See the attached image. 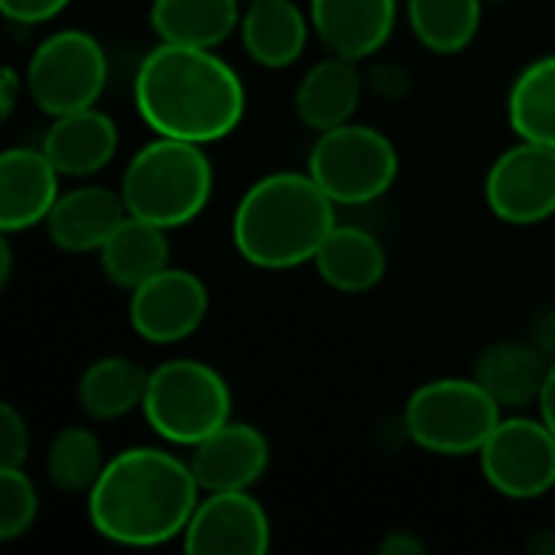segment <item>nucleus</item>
<instances>
[{"mask_svg": "<svg viewBox=\"0 0 555 555\" xmlns=\"http://www.w3.org/2000/svg\"><path fill=\"white\" fill-rule=\"evenodd\" d=\"M133 104L156 137L205 146L241 124L247 94L237 72L211 49L159 42L137 68Z\"/></svg>", "mask_w": 555, "mask_h": 555, "instance_id": "1", "label": "nucleus"}, {"mask_svg": "<svg viewBox=\"0 0 555 555\" xmlns=\"http://www.w3.org/2000/svg\"><path fill=\"white\" fill-rule=\"evenodd\" d=\"M198 491L192 465L179 455L153 446L124 449L88 491V520L117 546H163L185 537Z\"/></svg>", "mask_w": 555, "mask_h": 555, "instance_id": "2", "label": "nucleus"}, {"mask_svg": "<svg viewBox=\"0 0 555 555\" xmlns=\"http://www.w3.org/2000/svg\"><path fill=\"white\" fill-rule=\"evenodd\" d=\"M335 224V202L309 169L270 172L241 195L231 234L247 263L260 270H293L315 260Z\"/></svg>", "mask_w": 555, "mask_h": 555, "instance_id": "3", "label": "nucleus"}, {"mask_svg": "<svg viewBox=\"0 0 555 555\" xmlns=\"http://www.w3.org/2000/svg\"><path fill=\"white\" fill-rule=\"evenodd\" d=\"M211 189L215 172L202 143L176 137H156L140 146L120 179L127 211L166 231L195 221L205 211Z\"/></svg>", "mask_w": 555, "mask_h": 555, "instance_id": "4", "label": "nucleus"}, {"mask_svg": "<svg viewBox=\"0 0 555 555\" xmlns=\"http://www.w3.org/2000/svg\"><path fill=\"white\" fill-rule=\"evenodd\" d=\"M501 423V403L475 377H439L413 390L403 410L406 436L433 455H478Z\"/></svg>", "mask_w": 555, "mask_h": 555, "instance_id": "5", "label": "nucleus"}, {"mask_svg": "<svg viewBox=\"0 0 555 555\" xmlns=\"http://www.w3.org/2000/svg\"><path fill=\"white\" fill-rule=\"evenodd\" d=\"M140 410L159 439L192 449L231 420V387L215 367L172 358L150 371Z\"/></svg>", "mask_w": 555, "mask_h": 555, "instance_id": "6", "label": "nucleus"}, {"mask_svg": "<svg viewBox=\"0 0 555 555\" xmlns=\"http://www.w3.org/2000/svg\"><path fill=\"white\" fill-rule=\"evenodd\" d=\"M400 172L397 146L364 124H341L319 133L309 150V176L335 205H367L390 192Z\"/></svg>", "mask_w": 555, "mask_h": 555, "instance_id": "7", "label": "nucleus"}, {"mask_svg": "<svg viewBox=\"0 0 555 555\" xmlns=\"http://www.w3.org/2000/svg\"><path fill=\"white\" fill-rule=\"evenodd\" d=\"M107 85L104 46L85 29H59L46 36L26 65V91L33 104L49 114L94 107Z\"/></svg>", "mask_w": 555, "mask_h": 555, "instance_id": "8", "label": "nucleus"}, {"mask_svg": "<svg viewBox=\"0 0 555 555\" xmlns=\"http://www.w3.org/2000/svg\"><path fill=\"white\" fill-rule=\"evenodd\" d=\"M485 481L514 501H533L555 488V433L540 420H501L478 452Z\"/></svg>", "mask_w": 555, "mask_h": 555, "instance_id": "9", "label": "nucleus"}, {"mask_svg": "<svg viewBox=\"0 0 555 555\" xmlns=\"http://www.w3.org/2000/svg\"><path fill=\"white\" fill-rule=\"evenodd\" d=\"M485 202L504 224H540L555 215V150L520 140L504 150L485 179Z\"/></svg>", "mask_w": 555, "mask_h": 555, "instance_id": "10", "label": "nucleus"}, {"mask_svg": "<svg viewBox=\"0 0 555 555\" xmlns=\"http://www.w3.org/2000/svg\"><path fill=\"white\" fill-rule=\"evenodd\" d=\"M270 543V517L250 491H208L182 540L189 555H263Z\"/></svg>", "mask_w": 555, "mask_h": 555, "instance_id": "11", "label": "nucleus"}, {"mask_svg": "<svg viewBox=\"0 0 555 555\" xmlns=\"http://www.w3.org/2000/svg\"><path fill=\"white\" fill-rule=\"evenodd\" d=\"M208 315V286L192 270L166 267L130 293V328L153 345L185 341Z\"/></svg>", "mask_w": 555, "mask_h": 555, "instance_id": "12", "label": "nucleus"}, {"mask_svg": "<svg viewBox=\"0 0 555 555\" xmlns=\"http://www.w3.org/2000/svg\"><path fill=\"white\" fill-rule=\"evenodd\" d=\"M189 465L202 491H250L270 465V442L250 423L228 420L192 446Z\"/></svg>", "mask_w": 555, "mask_h": 555, "instance_id": "13", "label": "nucleus"}, {"mask_svg": "<svg viewBox=\"0 0 555 555\" xmlns=\"http://www.w3.org/2000/svg\"><path fill=\"white\" fill-rule=\"evenodd\" d=\"M59 169L33 146H10L0 153V231H26L46 224L52 205L59 202Z\"/></svg>", "mask_w": 555, "mask_h": 555, "instance_id": "14", "label": "nucleus"}, {"mask_svg": "<svg viewBox=\"0 0 555 555\" xmlns=\"http://www.w3.org/2000/svg\"><path fill=\"white\" fill-rule=\"evenodd\" d=\"M309 20L332 55L361 62L393 36L397 0H309Z\"/></svg>", "mask_w": 555, "mask_h": 555, "instance_id": "15", "label": "nucleus"}, {"mask_svg": "<svg viewBox=\"0 0 555 555\" xmlns=\"http://www.w3.org/2000/svg\"><path fill=\"white\" fill-rule=\"evenodd\" d=\"M127 215L130 211L120 192L101 185H81L59 195V202L46 218V234L65 254H91L104 247V241Z\"/></svg>", "mask_w": 555, "mask_h": 555, "instance_id": "16", "label": "nucleus"}, {"mask_svg": "<svg viewBox=\"0 0 555 555\" xmlns=\"http://www.w3.org/2000/svg\"><path fill=\"white\" fill-rule=\"evenodd\" d=\"M117 140V124L104 111L81 107L52 117L39 146L62 176H94L114 159Z\"/></svg>", "mask_w": 555, "mask_h": 555, "instance_id": "17", "label": "nucleus"}, {"mask_svg": "<svg viewBox=\"0 0 555 555\" xmlns=\"http://www.w3.org/2000/svg\"><path fill=\"white\" fill-rule=\"evenodd\" d=\"M358 104H361V72L354 59L345 55L322 59L302 75L296 88V114L315 133L351 124Z\"/></svg>", "mask_w": 555, "mask_h": 555, "instance_id": "18", "label": "nucleus"}, {"mask_svg": "<svg viewBox=\"0 0 555 555\" xmlns=\"http://www.w3.org/2000/svg\"><path fill=\"white\" fill-rule=\"evenodd\" d=\"M309 23L293 0H250L241 13V39L257 65L286 68L306 52Z\"/></svg>", "mask_w": 555, "mask_h": 555, "instance_id": "19", "label": "nucleus"}, {"mask_svg": "<svg viewBox=\"0 0 555 555\" xmlns=\"http://www.w3.org/2000/svg\"><path fill=\"white\" fill-rule=\"evenodd\" d=\"M101 257V270L104 276L133 293L137 286H143L146 280H153L156 273H163L169 267V241H166V228L127 215L114 234L104 241V247L98 250Z\"/></svg>", "mask_w": 555, "mask_h": 555, "instance_id": "20", "label": "nucleus"}, {"mask_svg": "<svg viewBox=\"0 0 555 555\" xmlns=\"http://www.w3.org/2000/svg\"><path fill=\"white\" fill-rule=\"evenodd\" d=\"M312 263L338 293H367L387 273L384 244L358 224H335Z\"/></svg>", "mask_w": 555, "mask_h": 555, "instance_id": "21", "label": "nucleus"}, {"mask_svg": "<svg viewBox=\"0 0 555 555\" xmlns=\"http://www.w3.org/2000/svg\"><path fill=\"white\" fill-rule=\"evenodd\" d=\"M550 364L537 345L524 341H498L481 351L475 364V380L501 403V406H527L540 400Z\"/></svg>", "mask_w": 555, "mask_h": 555, "instance_id": "22", "label": "nucleus"}, {"mask_svg": "<svg viewBox=\"0 0 555 555\" xmlns=\"http://www.w3.org/2000/svg\"><path fill=\"white\" fill-rule=\"evenodd\" d=\"M241 0H153L150 26L163 42L215 49L241 26Z\"/></svg>", "mask_w": 555, "mask_h": 555, "instance_id": "23", "label": "nucleus"}, {"mask_svg": "<svg viewBox=\"0 0 555 555\" xmlns=\"http://www.w3.org/2000/svg\"><path fill=\"white\" fill-rule=\"evenodd\" d=\"M146 380L150 371H143L133 358L124 354H107L98 358L94 364L85 367L78 380V406L85 410L88 420L111 423L137 406H143L146 397Z\"/></svg>", "mask_w": 555, "mask_h": 555, "instance_id": "24", "label": "nucleus"}, {"mask_svg": "<svg viewBox=\"0 0 555 555\" xmlns=\"http://www.w3.org/2000/svg\"><path fill=\"white\" fill-rule=\"evenodd\" d=\"M507 120L520 140L555 150V55L530 62L507 98Z\"/></svg>", "mask_w": 555, "mask_h": 555, "instance_id": "25", "label": "nucleus"}, {"mask_svg": "<svg viewBox=\"0 0 555 555\" xmlns=\"http://www.w3.org/2000/svg\"><path fill=\"white\" fill-rule=\"evenodd\" d=\"M406 20L429 52L452 55L478 36L481 0H406Z\"/></svg>", "mask_w": 555, "mask_h": 555, "instance_id": "26", "label": "nucleus"}, {"mask_svg": "<svg viewBox=\"0 0 555 555\" xmlns=\"http://www.w3.org/2000/svg\"><path fill=\"white\" fill-rule=\"evenodd\" d=\"M107 459L98 433L85 426H65L46 449V475L65 494H88L101 478Z\"/></svg>", "mask_w": 555, "mask_h": 555, "instance_id": "27", "label": "nucleus"}, {"mask_svg": "<svg viewBox=\"0 0 555 555\" xmlns=\"http://www.w3.org/2000/svg\"><path fill=\"white\" fill-rule=\"evenodd\" d=\"M39 514V494L36 485L23 468L0 465V540L23 537Z\"/></svg>", "mask_w": 555, "mask_h": 555, "instance_id": "28", "label": "nucleus"}, {"mask_svg": "<svg viewBox=\"0 0 555 555\" xmlns=\"http://www.w3.org/2000/svg\"><path fill=\"white\" fill-rule=\"evenodd\" d=\"M29 459V429L13 403L0 406V465L23 468Z\"/></svg>", "mask_w": 555, "mask_h": 555, "instance_id": "29", "label": "nucleus"}, {"mask_svg": "<svg viewBox=\"0 0 555 555\" xmlns=\"http://www.w3.org/2000/svg\"><path fill=\"white\" fill-rule=\"evenodd\" d=\"M68 7V0H0V10L7 20L13 23H46L52 16H59Z\"/></svg>", "mask_w": 555, "mask_h": 555, "instance_id": "30", "label": "nucleus"}, {"mask_svg": "<svg viewBox=\"0 0 555 555\" xmlns=\"http://www.w3.org/2000/svg\"><path fill=\"white\" fill-rule=\"evenodd\" d=\"M20 88H23V81H20V75H16V68H3V75H0V117L7 120L10 114H13V107H16V98H20Z\"/></svg>", "mask_w": 555, "mask_h": 555, "instance_id": "31", "label": "nucleus"}, {"mask_svg": "<svg viewBox=\"0 0 555 555\" xmlns=\"http://www.w3.org/2000/svg\"><path fill=\"white\" fill-rule=\"evenodd\" d=\"M423 543L416 537H410L406 530H393L384 543H380V555H420Z\"/></svg>", "mask_w": 555, "mask_h": 555, "instance_id": "32", "label": "nucleus"}, {"mask_svg": "<svg viewBox=\"0 0 555 555\" xmlns=\"http://www.w3.org/2000/svg\"><path fill=\"white\" fill-rule=\"evenodd\" d=\"M533 345L546 354V358H553L555 361V309L553 312H546L543 319H540V325H537V335H533Z\"/></svg>", "mask_w": 555, "mask_h": 555, "instance_id": "33", "label": "nucleus"}, {"mask_svg": "<svg viewBox=\"0 0 555 555\" xmlns=\"http://www.w3.org/2000/svg\"><path fill=\"white\" fill-rule=\"evenodd\" d=\"M540 416L543 423L555 433V361L550 364V374H546V384H543V393H540Z\"/></svg>", "mask_w": 555, "mask_h": 555, "instance_id": "34", "label": "nucleus"}, {"mask_svg": "<svg viewBox=\"0 0 555 555\" xmlns=\"http://www.w3.org/2000/svg\"><path fill=\"white\" fill-rule=\"evenodd\" d=\"M10 273H13V247L3 234V241H0V286H7Z\"/></svg>", "mask_w": 555, "mask_h": 555, "instance_id": "35", "label": "nucleus"}]
</instances>
